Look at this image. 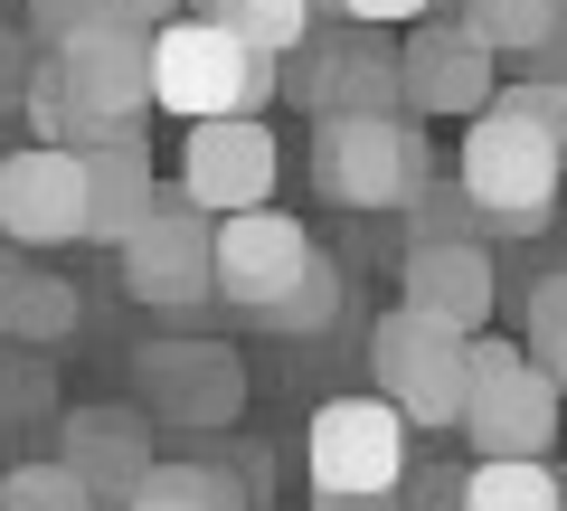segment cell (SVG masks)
Wrapping results in <instances>:
<instances>
[{
    "label": "cell",
    "mask_w": 567,
    "mask_h": 511,
    "mask_svg": "<svg viewBox=\"0 0 567 511\" xmlns=\"http://www.w3.org/2000/svg\"><path fill=\"white\" fill-rule=\"evenodd\" d=\"M275 133L256 114H227V123H189L181 143V200H199L208 218H237V208H275Z\"/></svg>",
    "instance_id": "8fae6325"
},
{
    "label": "cell",
    "mask_w": 567,
    "mask_h": 511,
    "mask_svg": "<svg viewBox=\"0 0 567 511\" xmlns=\"http://www.w3.org/2000/svg\"><path fill=\"white\" fill-rule=\"evenodd\" d=\"M369 389L398 398L406 427H464V398H473V331L435 323V313L398 304L369 323Z\"/></svg>",
    "instance_id": "5b68a950"
},
{
    "label": "cell",
    "mask_w": 567,
    "mask_h": 511,
    "mask_svg": "<svg viewBox=\"0 0 567 511\" xmlns=\"http://www.w3.org/2000/svg\"><path fill=\"white\" fill-rule=\"evenodd\" d=\"M95 218V181H85V152L66 143H29L0 162V227L20 246H58V237H85Z\"/></svg>",
    "instance_id": "7c38bea8"
},
{
    "label": "cell",
    "mask_w": 567,
    "mask_h": 511,
    "mask_svg": "<svg viewBox=\"0 0 567 511\" xmlns=\"http://www.w3.org/2000/svg\"><path fill=\"white\" fill-rule=\"evenodd\" d=\"M85 181H95V218H85V237H104V246H123L152 208L171 200L162 181H152V152H142V133H123V143H95L85 152Z\"/></svg>",
    "instance_id": "2e32d148"
},
{
    "label": "cell",
    "mask_w": 567,
    "mask_h": 511,
    "mask_svg": "<svg viewBox=\"0 0 567 511\" xmlns=\"http://www.w3.org/2000/svg\"><path fill=\"white\" fill-rule=\"evenodd\" d=\"M312 181L341 208H416L435 190V152L406 123V104L398 114H322V133H312Z\"/></svg>",
    "instance_id": "277c9868"
},
{
    "label": "cell",
    "mask_w": 567,
    "mask_h": 511,
    "mask_svg": "<svg viewBox=\"0 0 567 511\" xmlns=\"http://www.w3.org/2000/svg\"><path fill=\"white\" fill-rule=\"evenodd\" d=\"M0 323H10V341L48 350V341H66V331L85 323V304H76V285H66V275L10 266V275H0Z\"/></svg>",
    "instance_id": "ac0fdd59"
},
{
    "label": "cell",
    "mask_w": 567,
    "mask_h": 511,
    "mask_svg": "<svg viewBox=\"0 0 567 511\" xmlns=\"http://www.w3.org/2000/svg\"><path fill=\"white\" fill-rule=\"evenodd\" d=\"M123 511H246V492L227 483L218 464H162Z\"/></svg>",
    "instance_id": "44dd1931"
},
{
    "label": "cell",
    "mask_w": 567,
    "mask_h": 511,
    "mask_svg": "<svg viewBox=\"0 0 567 511\" xmlns=\"http://www.w3.org/2000/svg\"><path fill=\"white\" fill-rule=\"evenodd\" d=\"M502 95V48L454 10V20H425L406 39V114L425 123H473L483 104Z\"/></svg>",
    "instance_id": "30bf717a"
},
{
    "label": "cell",
    "mask_w": 567,
    "mask_h": 511,
    "mask_svg": "<svg viewBox=\"0 0 567 511\" xmlns=\"http://www.w3.org/2000/svg\"><path fill=\"white\" fill-rule=\"evenodd\" d=\"M520 341L539 350L548 369H558V389H567V266H558V275H539V285H529V313H520Z\"/></svg>",
    "instance_id": "603a6c76"
},
{
    "label": "cell",
    "mask_w": 567,
    "mask_h": 511,
    "mask_svg": "<svg viewBox=\"0 0 567 511\" xmlns=\"http://www.w3.org/2000/svg\"><path fill=\"white\" fill-rule=\"evenodd\" d=\"M454 181H464V200L483 208V227H502V237H529V227H548V208H558L567 152H558V133H548V123L520 104V85H502V95L473 114Z\"/></svg>",
    "instance_id": "7a4b0ae2"
},
{
    "label": "cell",
    "mask_w": 567,
    "mask_h": 511,
    "mask_svg": "<svg viewBox=\"0 0 567 511\" xmlns=\"http://www.w3.org/2000/svg\"><path fill=\"white\" fill-rule=\"evenodd\" d=\"M331 20H369V29H398V20H425L435 0H322Z\"/></svg>",
    "instance_id": "d4e9b609"
},
{
    "label": "cell",
    "mask_w": 567,
    "mask_h": 511,
    "mask_svg": "<svg viewBox=\"0 0 567 511\" xmlns=\"http://www.w3.org/2000/svg\"><path fill=\"white\" fill-rule=\"evenodd\" d=\"M0 511H104V502L85 492V473L58 454V464H20L10 473V483H0Z\"/></svg>",
    "instance_id": "7402d4cb"
},
{
    "label": "cell",
    "mask_w": 567,
    "mask_h": 511,
    "mask_svg": "<svg viewBox=\"0 0 567 511\" xmlns=\"http://www.w3.org/2000/svg\"><path fill=\"white\" fill-rule=\"evenodd\" d=\"M10 408H20V417H39V408H48V369H39V360L10 369Z\"/></svg>",
    "instance_id": "484cf974"
},
{
    "label": "cell",
    "mask_w": 567,
    "mask_h": 511,
    "mask_svg": "<svg viewBox=\"0 0 567 511\" xmlns=\"http://www.w3.org/2000/svg\"><path fill=\"white\" fill-rule=\"evenodd\" d=\"M199 20H218V29H237V39H256L265 58H293V48L322 29V0H189Z\"/></svg>",
    "instance_id": "d6986e66"
},
{
    "label": "cell",
    "mask_w": 567,
    "mask_h": 511,
    "mask_svg": "<svg viewBox=\"0 0 567 511\" xmlns=\"http://www.w3.org/2000/svg\"><path fill=\"white\" fill-rule=\"evenodd\" d=\"M218 304L246 313V323H265V331H331L341 275L303 237V218L237 208V218H218Z\"/></svg>",
    "instance_id": "6da1fadb"
},
{
    "label": "cell",
    "mask_w": 567,
    "mask_h": 511,
    "mask_svg": "<svg viewBox=\"0 0 567 511\" xmlns=\"http://www.w3.org/2000/svg\"><path fill=\"white\" fill-rule=\"evenodd\" d=\"M303 483L312 492H398L406 483V408L379 389L322 398L303 427Z\"/></svg>",
    "instance_id": "52a82bcc"
},
{
    "label": "cell",
    "mask_w": 567,
    "mask_h": 511,
    "mask_svg": "<svg viewBox=\"0 0 567 511\" xmlns=\"http://www.w3.org/2000/svg\"><path fill=\"white\" fill-rule=\"evenodd\" d=\"M558 369L520 341V331H473V398H464V436L483 454H548L558 446Z\"/></svg>",
    "instance_id": "8992f818"
},
{
    "label": "cell",
    "mask_w": 567,
    "mask_h": 511,
    "mask_svg": "<svg viewBox=\"0 0 567 511\" xmlns=\"http://www.w3.org/2000/svg\"><path fill=\"white\" fill-rule=\"evenodd\" d=\"M104 10H114V0H29V39H39V48H66L85 20H104Z\"/></svg>",
    "instance_id": "cb8c5ba5"
},
{
    "label": "cell",
    "mask_w": 567,
    "mask_h": 511,
    "mask_svg": "<svg viewBox=\"0 0 567 511\" xmlns=\"http://www.w3.org/2000/svg\"><path fill=\"white\" fill-rule=\"evenodd\" d=\"M454 10H464L502 58H539V48L558 39V20H567V0H454Z\"/></svg>",
    "instance_id": "ffe728a7"
},
{
    "label": "cell",
    "mask_w": 567,
    "mask_h": 511,
    "mask_svg": "<svg viewBox=\"0 0 567 511\" xmlns=\"http://www.w3.org/2000/svg\"><path fill=\"white\" fill-rule=\"evenodd\" d=\"M58 454L85 473V492L114 502V511L162 473V464H152V417H142V408H66L58 417Z\"/></svg>",
    "instance_id": "5bb4252c"
},
{
    "label": "cell",
    "mask_w": 567,
    "mask_h": 511,
    "mask_svg": "<svg viewBox=\"0 0 567 511\" xmlns=\"http://www.w3.org/2000/svg\"><path fill=\"white\" fill-rule=\"evenodd\" d=\"M312 511H406L398 492H312Z\"/></svg>",
    "instance_id": "4316f807"
},
{
    "label": "cell",
    "mask_w": 567,
    "mask_h": 511,
    "mask_svg": "<svg viewBox=\"0 0 567 511\" xmlns=\"http://www.w3.org/2000/svg\"><path fill=\"white\" fill-rule=\"evenodd\" d=\"M454 511H567V473H548V454H483Z\"/></svg>",
    "instance_id": "e0dca14e"
},
{
    "label": "cell",
    "mask_w": 567,
    "mask_h": 511,
    "mask_svg": "<svg viewBox=\"0 0 567 511\" xmlns=\"http://www.w3.org/2000/svg\"><path fill=\"white\" fill-rule=\"evenodd\" d=\"M114 256H123V294L152 313H189L218 294V218L199 200H162Z\"/></svg>",
    "instance_id": "9c48e42d"
},
{
    "label": "cell",
    "mask_w": 567,
    "mask_h": 511,
    "mask_svg": "<svg viewBox=\"0 0 567 511\" xmlns=\"http://www.w3.org/2000/svg\"><path fill=\"white\" fill-rule=\"evenodd\" d=\"M152 48H162V114H181V123L265 114V104L284 95V58H265L256 39L199 20V10H189V20H171Z\"/></svg>",
    "instance_id": "3957f363"
},
{
    "label": "cell",
    "mask_w": 567,
    "mask_h": 511,
    "mask_svg": "<svg viewBox=\"0 0 567 511\" xmlns=\"http://www.w3.org/2000/svg\"><path fill=\"white\" fill-rule=\"evenodd\" d=\"M398 304L435 313L454 331H483L492 304H502V275H492V246L483 237H445V246H406V275H398Z\"/></svg>",
    "instance_id": "9a60e30c"
},
{
    "label": "cell",
    "mask_w": 567,
    "mask_h": 511,
    "mask_svg": "<svg viewBox=\"0 0 567 511\" xmlns=\"http://www.w3.org/2000/svg\"><path fill=\"white\" fill-rule=\"evenodd\" d=\"M142 398H152L162 427L218 436L246 408V369H237L227 341H162V350H142Z\"/></svg>",
    "instance_id": "4fadbf2b"
},
{
    "label": "cell",
    "mask_w": 567,
    "mask_h": 511,
    "mask_svg": "<svg viewBox=\"0 0 567 511\" xmlns=\"http://www.w3.org/2000/svg\"><path fill=\"white\" fill-rule=\"evenodd\" d=\"M114 10H123V20H142V29H171L189 0H114Z\"/></svg>",
    "instance_id": "83f0119b"
},
{
    "label": "cell",
    "mask_w": 567,
    "mask_h": 511,
    "mask_svg": "<svg viewBox=\"0 0 567 511\" xmlns=\"http://www.w3.org/2000/svg\"><path fill=\"white\" fill-rule=\"evenodd\" d=\"M284 95L312 104V114H398L406 104V48H388L369 20L312 29L284 58Z\"/></svg>",
    "instance_id": "ba28073f"
}]
</instances>
